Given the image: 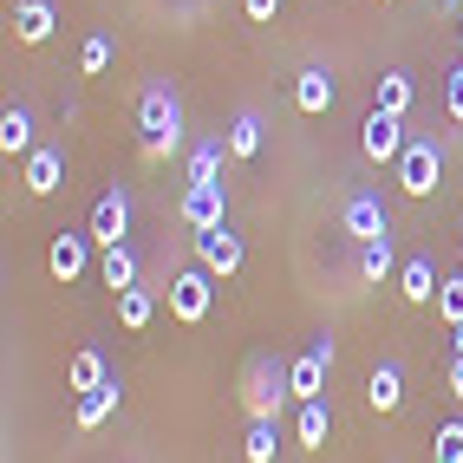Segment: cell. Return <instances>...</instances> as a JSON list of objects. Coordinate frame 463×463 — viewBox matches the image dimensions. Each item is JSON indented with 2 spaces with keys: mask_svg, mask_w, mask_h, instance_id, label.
Returning a JSON list of instances; mask_svg holds the SVG:
<instances>
[{
  "mask_svg": "<svg viewBox=\"0 0 463 463\" xmlns=\"http://www.w3.org/2000/svg\"><path fill=\"white\" fill-rule=\"evenodd\" d=\"M137 150H144V164H164L183 150V105H176V91L170 85H144V99H137Z\"/></svg>",
  "mask_w": 463,
  "mask_h": 463,
  "instance_id": "6da1fadb",
  "label": "cell"
},
{
  "mask_svg": "<svg viewBox=\"0 0 463 463\" xmlns=\"http://www.w3.org/2000/svg\"><path fill=\"white\" fill-rule=\"evenodd\" d=\"M288 398H294V373H288V359L255 353V359H249V373H241V411H249V418H281Z\"/></svg>",
  "mask_w": 463,
  "mask_h": 463,
  "instance_id": "7a4b0ae2",
  "label": "cell"
},
{
  "mask_svg": "<svg viewBox=\"0 0 463 463\" xmlns=\"http://www.w3.org/2000/svg\"><path fill=\"white\" fill-rule=\"evenodd\" d=\"M438 183H444V150L430 137H411L405 157H398V190L405 196H438Z\"/></svg>",
  "mask_w": 463,
  "mask_h": 463,
  "instance_id": "3957f363",
  "label": "cell"
},
{
  "mask_svg": "<svg viewBox=\"0 0 463 463\" xmlns=\"http://www.w3.org/2000/svg\"><path fill=\"white\" fill-rule=\"evenodd\" d=\"M405 118H392V111H365V125H359V150H365V157H373V164H398V157H405Z\"/></svg>",
  "mask_w": 463,
  "mask_h": 463,
  "instance_id": "277c9868",
  "label": "cell"
},
{
  "mask_svg": "<svg viewBox=\"0 0 463 463\" xmlns=\"http://www.w3.org/2000/svg\"><path fill=\"white\" fill-rule=\"evenodd\" d=\"M215 274L209 268H183L176 281H170V314L183 320V326H196V320H209V300H215Z\"/></svg>",
  "mask_w": 463,
  "mask_h": 463,
  "instance_id": "5b68a950",
  "label": "cell"
},
{
  "mask_svg": "<svg viewBox=\"0 0 463 463\" xmlns=\"http://www.w3.org/2000/svg\"><path fill=\"white\" fill-rule=\"evenodd\" d=\"M333 339H314L300 359H288V373H294V405H307V398H326V373H333Z\"/></svg>",
  "mask_w": 463,
  "mask_h": 463,
  "instance_id": "8992f818",
  "label": "cell"
},
{
  "mask_svg": "<svg viewBox=\"0 0 463 463\" xmlns=\"http://www.w3.org/2000/svg\"><path fill=\"white\" fill-rule=\"evenodd\" d=\"M196 268H209L215 281H229V274H241V235L229 222H215L196 235Z\"/></svg>",
  "mask_w": 463,
  "mask_h": 463,
  "instance_id": "52a82bcc",
  "label": "cell"
},
{
  "mask_svg": "<svg viewBox=\"0 0 463 463\" xmlns=\"http://www.w3.org/2000/svg\"><path fill=\"white\" fill-rule=\"evenodd\" d=\"M85 229H91V241H99V249H118V241L131 235V196H125V190H105L99 203H91Z\"/></svg>",
  "mask_w": 463,
  "mask_h": 463,
  "instance_id": "ba28073f",
  "label": "cell"
},
{
  "mask_svg": "<svg viewBox=\"0 0 463 463\" xmlns=\"http://www.w3.org/2000/svg\"><path fill=\"white\" fill-rule=\"evenodd\" d=\"M183 229H215V222H229V190H222V183H190V190H183Z\"/></svg>",
  "mask_w": 463,
  "mask_h": 463,
  "instance_id": "9c48e42d",
  "label": "cell"
},
{
  "mask_svg": "<svg viewBox=\"0 0 463 463\" xmlns=\"http://www.w3.org/2000/svg\"><path fill=\"white\" fill-rule=\"evenodd\" d=\"M339 229L353 241H379V235H392V215H385V203L373 190H359V196H346V209H339Z\"/></svg>",
  "mask_w": 463,
  "mask_h": 463,
  "instance_id": "30bf717a",
  "label": "cell"
},
{
  "mask_svg": "<svg viewBox=\"0 0 463 463\" xmlns=\"http://www.w3.org/2000/svg\"><path fill=\"white\" fill-rule=\"evenodd\" d=\"M46 268L59 274V281H79V274L91 268V229H59L52 249H46Z\"/></svg>",
  "mask_w": 463,
  "mask_h": 463,
  "instance_id": "8fae6325",
  "label": "cell"
},
{
  "mask_svg": "<svg viewBox=\"0 0 463 463\" xmlns=\"http://www.w3.org/2000/svg\"><path fill=\"white\" fill-rule=\"evenodd\" d=\"M438 261L430 255H411V261H398V294H405L411 307H438Z\"/></svg>",
  "mask_w": 463,
  "mask_h": 463,
  "instance_id": "7c38bea8",
  "label": "cell"
},
{
  "mask_svg": "<svg viewBox=\"0 0 463 463\" xmlns=\"http://www.w3.org/2000/svg\"><path fill=\"white\" fill-rule=\"evenodd\" d=\"M333 99H339V85H333V72H326V66H307V72L294 79V111L326 118V111H333Z\"/></svg>",
  "mask_w": 463,
  "mask_h": 463,
  "instance_id": "4fadbf2b",
  "label": "cell"
},
{
  "mask_svg": "<svg viewBox=\"0 0 463 463\" xmlns=\"http://www.w3.org/2000/svg\"><path fill=\"white\" fill-rule=\"evenodd\" d=\"M52 26H59L52 0H20V7H14V40H20V46H46Z\"/></svg>",
  "mask_w": 463,
  "mask_h": 463,
  "instance_id": "5bb4252c",
  "label": "cell"
},
{
  "mask_svg": "<svg viewBox=\"0 0 463 463\" xmlns=\"http://www.w3.org/2000/svg\"><path fill=\"white\" fill-rule=\"evenodd\" d=\"M294 438H300V450H326V438H333V405H326V398H307V405H300Z\"/></svg>",
  "mask_w": 463,
  "mask_h": 463,
  "instance_id": "9a60e30c",
  "label": "cell"
},
{
  "mask_svg": "<svg viewBox=\"0 0 463 463\" xmlns=\"http://www.w3.org/2000/svg\"><path fill=\"white\" fill-rule=\"evenodd\" d=\"M229 157H235V164L261 157V111H255V105H241V111L229 118Z\"/></svg>",
  "mask_w": 463,
  "mask_h": 463,
  "instance_id": "2e32d148",
  "label": "cell"
},
{
  "mask_svg": "<svg viewBox=\"0 0 463 463\" xmlns=\"http://www.w3.org/2000/svg\"><path fill=\"white\" fill-rule=\"evenodd\" d=\"M365 405L373 411H398L405 405V373L385 359V365H373V379H365Z\"/></svg>",
  "mask_w": 463,
  "mask_h": 463,
  "instance_id": "e0dca14e",
  "label": "cell"
},
{
  "mask_svg": "<svg viewBox=\"0 0 463 463\" xmlns=\"http://www.w3.org/2000/svg\"><path fill=\"white\" fill-rule=\"evenodd\" d=\"M0 157H33V118H26V105L0 111Z\"/></svg>",
  "mask_w": 463,
  "mask_h": 463,
  "instance_id": "ac0fdd59",
  "label": "cell"
},
{
  "mask_svg": "<svg viewBox=\"0 0 463 463\" xmlns=\"http://www.w3.org/2000/svg\"><path fill=\"white\" fill-rule=\"evenodd\" d=\"M26 190H33V196H52L59 190V183H66V157H59V150H33V157H26Z\"/></svg>",
  "mask_w": 463,
  "mask_h": 463,
  "instance_id": "d6986e66",
  "label": "cell"
},
{
  "mask_svg": "<svg viewBox=\"0 0 463 463\" xmlns=\"http://www.w3.org/2000/svg\"><path fill=\"white\" fill-rule=\"evenodd\" d=\"M99 281H105L111 294H131V288H137V255H131V241L105 249V261H99Z\"/></svg>",
  "mask_w": 463,
  "mask_h": 463,
  "instance_id": "ffe728a7",
  "label": "cell"
},
{
  "mask_svg": "<svg viewBox=\"0 0 463 463\" xmlns=\"http://www.w3.org/2000/svg\"><path fill=\"white\" fill-rule=\"evenodd\" d=\"M118 398H125V385H118V373H111L99 392H85V398H79V430H99V424L118 411Z\"/></svg>",
  "mask_w": 463,
  "mask_h": 463,
  "instance_id": "44dd1931",
  "label": "cell"
},
{
  "mask_svg": "<svg viewBox=\"0 0 463 463\" xmlns=\"http://www.w3.org/2000/svg\"><path fill=\"white\" fill-rule=\"evenodd\" d=\"M222 157H229V137L190 144V183H222Z\"/></svg>",
  "mask_w": 463,
  "mask_h": 463,
  "instance_id": "7402d4cb",
  "label": "cell"
},
{
  "mask_svg": "<svg viewBox=\"0 0 463 463\" xmlns=\"http://www.w3.org/2000/svg\"><path fill=\"white\" fill-rule=\"evenodd\" d=\"M105 379H111V365H105V353H91V346H85V353H72V365H66V385H72L79 398H85V392H99Z\"/></svg>",
  "mask_w": 463,
  "mask_h": 463,
  "instance_id": "603a6c76",
  "label": "cell"
},
{
  "mask_svg": "<svg viewBox=\"0 0 463 463\" xmlns=\"http://www.w3.org/2000/svg\"><path fill=\"white\" fill-rule=\"evenodd\" d=\"M359 274H365V281H392V274H398L392 235H379V241H359Z\"/></svg>",
  "mask_w": 463,
  "mask_h": 463,
  "instance_id": "cb8c5ba5",
  "label": "cell"
},
{
  "mask_svg": "<svg viewBox=\"0 0 463 463\" xmlns=\"http://www.w3.org/2000/svg\"><path fill=\"white\" fill-rule=\"evenodd\" d=\"M274 444H281V418H249V444H241V457H249V463H274Z\"/></svg>",
  "mask_w": 463,
  "mask_h": 463,
  "instance_id": "d4e9b609",
  "label": "cell"
},
{
  "mask_svg": "<svg viewBox=\"0 0 463 463\" xmlns=\"http://www.w3.org/2000/svg\"><path fill=\"white\" fill-rule=\"evenodd\" d=\"M118 320H125L131 333H144L150 320H157V294H150V288H131V294H118Z\"/></svg>",
  "mask_w": 463,
  "mask_h": 463,
  "instance_id": "484cf974",
  "label": "cell"
},
{
  "mask_svg": "<svg viewBox=\"0 0 463 463\" xmlns=\"http://www.w3.org/2000/svg\"><path fill=\"white\" fill-rule=\"evenodd\" d=\"M379 111H392V118L411 111V72H379Z\"/></svg>",
  "mask_w": 463,
  "mask_h": 463,
  "instance_id": "4316f807",
  "label": "cell"
},
{
  "mask_svg": "<svg viewBox=\"0 0 463 463\" xmlns=\"http://www.w3.org/2000/svg\"><path fill=\"white\" fill-rule=\"evenodd\" d=\"M430 463H463V418L438 424V438H430Z\"/></svg>",
  "mask_w": 463,
  "mask_h": 463,
  "instance_id": "83f0119b",
  "label": "cell"
},
{
  "mask_svg": "<svg viewBox=\"0 0 463 463\" xmlns=\"http://www.w3.org/2000/svg\"><path fill=\"white\" fill-rule=\"evenodd\" d=\"M438 320H444L450 333L463 326V268H457V274H450V281L438 288Z\"/></svg>",
  "mask_w": 463,
  "mask_h": 463,
  "instance_id": "f1b7e54d",
  "label": "cell"
},
{
  "mask_svg": "<svg viewBox=\"0 0 463 463\" xmlns=\"http://www.w3.org/2000/svg\"><path fill=\"white\" fill-rule=\"evenodd\" d=\"M105 66H111V40H105V33H91V40L79 46V72H85V79H99Z\"/></svg>",
  "mask_w": 463,
  "mask_h": 463,
  "instance_id": "f546056e",
  "label": "cell"
},
{
  "mask_svg": "<svg viewBox=\"0 0 463 463\" xmlns=\"http://www.w3.org/2000/svg\"><path fill=\"white\" fill-rule=\"evenodd\" d=\"M444 118H450V125H463V59H457V72L444 79Z\"/></svg>",
  "mask_w": 463,
  "mask_h": 463,
  "instance_id": "4dcf8cb0",
  "label": "cell"
},
{
  "mask_svg": "<svg viewBox=\"0 0 463 463\" xmlns=\"http://www.w3.org/2000/svg\"><path fill=\"white\" fill-rule=\"evenodd\" d=\"M241 14H249V20L261 26V20H274V14H281V0H241Z\"/></svg>",
  "mask_w": 463,
  "mask_h": 463,
  "instance_id": "1f68e13d",
  "label": "cell"
},
{
  "mask_svg": "<svg viewBox=\"0 0 463 463\" xmlns=\"http://www.w3.org/2000/svg\"><path fill=\"white\" fill-rule=\"evenodd\" d=\"M450 398H463V353H450Z\"/></svg>",
  "mask_w": 463,
  "mask_h": 463,
  "instance_id": "d6a6232c",
  "label": "cell"
},
{
  "mask_svg": "<svg viewBox=\"0 0 463 463\" xmlns=\"http://www.w3.org/2000/svg\"><path fill=\"white\" fill-rule=\"evenodd\" d=\"M457 59H463V20H457Z\"/></svg>",
  "mask_w": 463,
  "mask_h": 463,
  "instance_id": "836d02e7",
  "label": "cell"
},
{
  "mask_svg": "<svg viewBox=\"0 0 463 463\" xmlns=\"http://www.w3.org/2000/svg\"><path fill=\"white\" fill-rule=\"evenodd\" d=\"M438 7H444V14H450V7H463V0H438Z\"/></svg>",
  "mask_w": 463,
  "mask_h": 463,
  "instance_id": "e575fe53",
  "label": "cell"
},
{
  "mask_svg": "<svg viewBox=\"0 0 463 463\" xmlns=\"http://www.w3.org/2000/svg\"><path fill=\"white\" fill-rule=\"evenodd\" d=\"M457 353H463V326H457Z\"/></svg>",
  "mask_w": 463,
  "mask_h": 463,
  "instance_id": "d590c367",
  "label": "cell"
},
{
  "mask_svg": "<svg viewBox=\"0 0 463 463\" xmlns=\"http://www.w3.org/2000/svg\"><path fill=\"white\" fill-rule=\"evenodd\" d=\"M457 268H463V249H457Z\"/></svg>",
  "mask_w": 463,
  "mask_h": 463,
  "instance_id": "8d00e7d4",
  "label": "cell"
},
{
  "mask_svg": "<svg viewBox=\"0 0 463 463\" xmlns=\"http://www.w3.org/2000/svg\"><path fill=\"white\" fill-rule=\"evenodd\" d=\"M385 7H392V0H385Z\"/></svg>",
  "mask_w": 463,
  "mask_h": 463,
  "instance_id": "74e56055",
  "label": "cell"
}]
</instances>
